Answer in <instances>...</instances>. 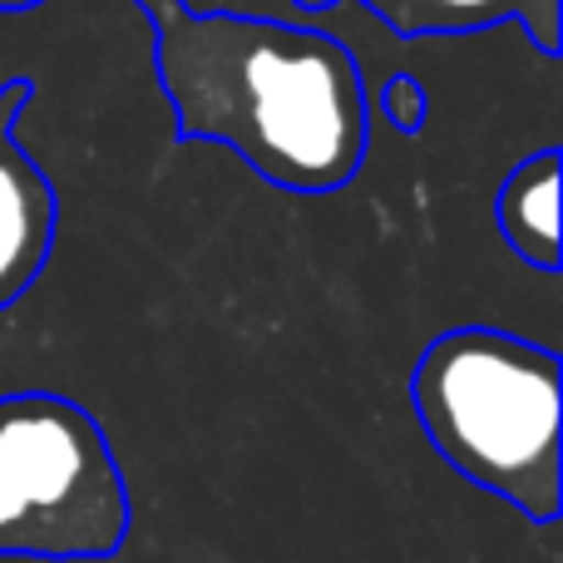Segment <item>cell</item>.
I'll use <instances>...</instances> for the list:
<instances>
[{
    "instance_id": "obj_2",
    "label": "cell",
    "mask_w": 563,
    "mask_h": 563,
    "mask_svg": "<svg viewBox=\"0 0 563 563\" xmlns=\"http://www.w3.org/2000/svg\"><path fill=\"white\" fill-rule=\"evenodd\" d=\"M559 351L505 327H450L416 356L410 406L430 450L529 525L563 515Z\"/></svg>"
},
{
    "instance_id": "obj_6",
    "label": "cell",
    "mask_w": 563,
    "mask_h": 563,
    "mask_svg": "<svg viewBox=\"0 0 563 563\" xmlns=\"http://www.w3.org/2000/svg\"><path fill=\"white\" fill-rule=\"evenodd\" d=\"M559 148H539L525 164L509 168L495 198V223L509 253L539 273H559Z\"/></svg>"
},
{
    "instance_id": "obj_8",
    "label": "cell",
    "mask_w": 563,
    "mask_h": 563,
    "mask_svg": "<svg viewBox=\"0 0 563 563\" xmlns=\"http://www.w3.org/2000/svg\"><path fill=\"white\" fill-rule=\"evenodd\" d=\"M35 5H45V0H0V15H25Z\"/></svg>"
},
{
    "instance_id": "obj_4",
    "label": "cell",
    "mask_w": 563,
    "mask_h": 563,
    "mask_svg": "<svg viewBox=\"0 0 563 563\" xmlns=\"http://www.w3.org/2000/svg\"><path fill=\"white\" fill-rule=\"evenodd\" d=\"M35 99V79L0 85V311L15 307L45 273L59 233V194L20 144V114Z\"/></svg>"
},
{
    "instance_id": "obj_5",
    "label": "cell",
    "mask_w": 563,
    "mask_h": 563,
    "mask_svg": "<svg viewBox=\"0 0 563 563\" xmlns=\"http://www.w3.org/2000/svg\"><path fill=\"white\" fill-rule=\"evenodd\" d=\"M307 15L346 5V0H291ZM366 5L390 35L430 40V35H475L495 25H525L529 45L554 59L563 49V0H351Z\"/></svg>"
},
{
    "instance_id": "obj_1",
    "label": "cell",
    "mask_w": 563,
    "mask_h": 563,
    "mask_svg": "<svg viewBox=\"0 0 563 563\" xmlns=\"http://www.w3.org/2000/svg\"><path fill=\"white\" fill-rule=\"evenodd\" d=\"M154 30V79L178 144H223L282 194H341L371 148L361 65L311 25L134 0Z\"/></svg>"
},
{
    "instance_id": "obj_3",
    "label": "cell",
    "mask_w": 563,
    "mask_h": 563,
    "mask_svg": "<svg viewBox=\"0 0 563 563\" xmlns=\"http://www.w3.org/2000/svg\"><path fill=\"white\" fill-rule=\"evenodd\" d=\"M134 499L95 410L59 390L0 396V559L109 563Z\"/></svg>"
},
{
    "instance_id": "obj_7",
    "label": "cell",
    "mask_w": 563,
    "mask_h": 563,
    "mask_svg": "<svg viewBox=\"0 0 563 563\" xmlns=\"http://www.w3.org/2000/svg\"><path fill=\"white\" fill-rule=\"evenodd\" d=\"M376 114L386 119L396 134H420L430 114V95L416 75H390L386 85L376 89Z\"/></svg>"
}]
</instances>
